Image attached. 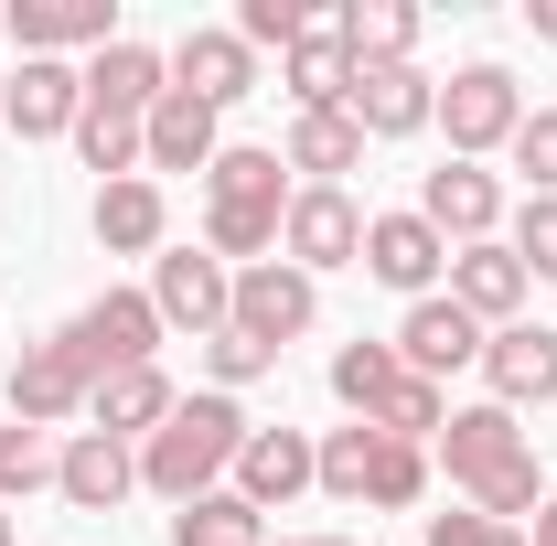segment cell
Instances as JSON below:
<instances>
[{
	"mask_svg": "<svg viewBox=\"0 0 557 546\" xmlns=\"http://www.w3.org/2000/svg\"><path fill=\"white\" fill-rule=\"evenodd\" d=\"M440 461H450V482L472 493V514H493V525H525L536 504H547V472H536V450H525V429H515V408H450V429L429 439Z\"/></svg>",
	"mask_w": 557,
	"mask_h": 546,
	"instance_id": "1",
	"label": "cell"
},
{
	"mask_svg": "<svg viewBox=\"0 0 557 546\" xmlns=\"http://www.w3.org/2000/svg\"><path fill=\"white\" fill-rule=\"evenodd\" d=\"M289 161L278 150H258V139H236V150H214L205 172V247L225 258V269H258L278 247V225H289V183H278Z\"/></svg>",
	"mask_w": 557,
	"mask_h": 546,
	"instance_id": "2",
	"label": "cell"
},
{
	"mask_svg": "<svg viewBox=\"0 0 557 546\" xmlns=\"http://www.w3.org/2000/svg\"><path fill=\"white\" fill-rule=\"evenodd\" d=\"M236 450H247V408H236V397H183V408L139 439V493H161V504L225 493Z\"/></svg>",
	"mask_w": 557,
	"mask_h": 546,
	"instance_id": "3",
	"label": "cell"
},
{
	"mask_svg": "<svg viewBox=\"0 0 557 546\" xmlns=\"http://www.w3.org/2000/svg\"><path fill=\"white\" fill-rule=\"evenodd\" d=\"M150 311H161V333H194V343H214L225 333V311H236V269L225 258H194V247H161L150 258Z\"/></svg>",
	"mask_w": 557,
	"mask_h": 546,
	"instance_id": "4",
	"label": "cell"
},
{
	"mask_svg": "<svg viewBox=\"0 0 557 546\" xmlns=\"http://www.w3.org/2000/svg\"><path fill=\"white\" fill-rule=\"evenodd\" d=\"M440 129H450V161H483V150H504L525 129V86L504 65H461L440 86Z\"/></svg>",
	"mask_w": 557,
	"mask_h": 546,
	"instance_id": "5",
	"label": "cell"
},
{
	"mask_svg": "<svg viewBox=\"0 0 557 546\" xmlns=\"http://www.w3.org/2000/svg\"><path fill=\"white\" fill-rule=\"evenodd\" d=\"M247 343H269V353H289V343L322 322V278H300L289 258H258V269H236V311H225Z\"/></svg>",
	"mask_w": 557,
	"mask_h": 546,
	"instance_id": "6",
	"label": "cell"
},
{
	"mask_svg": "<svg viewBox=\"0 0 557 546\" xmlns=\"http://www.w3.org/2000/svg\"><path fill=\"white\" fill-rule=\"evenodd\" d=\"M278 258L300 278L322 269H364V214H354V194H333V183H300L289 194V225H278Z\"/></svg>",
	"mask_w": 557,
	"mask_h": 546,
	"instance_id": "7",
	"label": "cell"
},
{
	"mask_svg": "<svg viewBox=\"0 0 557 546\" xmlns=\"http://www.w3.org/2000/svg\"><path fill=\"white\" fill-rule=\"evenodd\" d=\"M65 343L86 353V375L108 386V375H129V364L161 353V311H150V289H108V300H86L65 322Z\"/></svg>",
	"mask_w": 557,
	"mask_h": 546,
	"instance_id": "8",
	"label": "cell"
},
{
	"mask_svg": "<svg viewBox=\"0 0 557 546\" xmlns=\"http://www.w3.org/2000/svg\"><path fill=\"white\" fill-rule=\"evenodd\" d=\"M364 278H386V289H408V300H440V278H450V247H440V225L429 214H364Z\"/></svg>",
	"mask_w": 557,
	"mask_h": 546,
	"instance_id": "9",
	"label": "cell"
},
{
	"mask_svg": "<svg viewBox=\"0 0 557 546\" xmlns=\"http://www.w3.org/2000/svg\"><path fill=\"white\" fill-rule=\"evenodd\" d=\"M86 397H97V375H86V353H75L65 333H44L22 364H11V418L22 429H54V418H86Z\"/></svg>",
	"mask_w": 557,
	"mask_h": 546,
	"instance_id": "10",
	"label": "cell"
},
{
	"mask_svg": "<svg viewBox=\"0 0 557 546\" xmlns=\"http://www.w3.org/2000/svg\"><path fill=\"white\" fill-rule=\"evenodd\" d=\"M54 493H65L75 514H119V504L139 493V450L108 439V429H75L65 450H54Z\"/></svg>",
	"mask_w": 557,
	"mask_h": 546,
	"instance_id": "11",
	"label": "cell"
},
{
	"mask_svg": "<svg viewBox=\"0 0 557 546\" xmlns=\"http://www.w3.org/2000/svg\"><path fill=\"white\" fill-rule=\"evenodd\" d=\"M418 214L440 225V247H483L493 225H504V183H493L483 161H440L418 183Z\"/></svg>",
	"mask_w": 557,
	"mask_h": 546,
	"instance_id": "12",
	"label": "cell"
},
{
	"mask_svg": "<svg viewBox=\"0 0 557 546\" xmlns=\"http://www.w3.org/2000/svg\"><path fill=\"white\" fill-rule=\"evenodd\" d=\"M397 364L440 386V375H461V364H483V322H472V311H461L450 289H440V300H408V322H397Z\"/></svg>",
	"mask_w": 557,
	"mask_h": 546,
	"instance_id": "13",
	"label": "cell"
},
{
	"mask_svg": "<svg viewBox=\"0 0 557 546\" xmlns=\"http://www.w3.org/2000/svg\"><path fill=\"white\" fill-rule=\"evenodd\" d=\"M483 375H493V408H547L557 397V322H504V333H483Z\"/></svg>",
	"mask_w": 557,
	"mask_h": 546,
	"instance_id": "14",
	"label": "cell"
},
{
	"mask_svg": "<svg viewBox=\"0 0 557 546\" xmlns=\"http://www.w3.org/2000/svg\"><path fill=\"white\" fill-rule=\"evenodd\" d=\"M354 129L364 139H418L429 129V119H440V86H429V75L418 65H354Z\"/></svg>",
	"mask_w": 557,
	"mask_h": 546,
	"instance_id": "15",
	"label": "cell"
},
{
	"mask_svg": "<svg viewBox=\"0 0 557 546\" xmlns=\"http://www.w3.org/2000/svg\"><path fill=\"white\" fill-rule=\"evenodd\" d=\"M278 86H289V108H344L354 97V44H344V0H322V22L278 54Z\"/></svg>",
	"mask_w": 557,
	"mask_h": 546,
	"instance_id": "16",
	"label": "cell"
},
{
	"mask_svg": "<svg viewBox=\"0 0 557 546\" xmlns=\"http://www.w3.org/2000/svg\"><path fill=\"white\" fill-rule=\"evenodd\" d=\"M75 108H86V65H54V54H22L11 97H0V119L22 139H75Z\"/></svg>",
	"mask_w": 557,
	"mask_h": 546,
	"instance_id": "17",
	"label": "cell"
},
{
	"mask_svg": "<svg viewBox=\"0 0 557 546\" xmlns=\"http://www.w3.org/2000/svg\"><path fill=\"white\" fill-rule=\"evenodd\" d=\"M311 472H322V439H300V429H247V450H236V493L258 514H278L289 493H311Z\"/></svg>",
	"mask_w": 557,
	"mask_h": 546,
	"instance_id": "18",
	"label": "cell"
},
{
	"mask_svg": "<svg viewBox=\"0 0 557 546\" xmlns=\"http://www.w3.org/2000/svg\"><path fill=\"white\" fill-rule=\"evenodd\" d=\"M525 289H536V278L515 269V247H504V236H483V247H450V300H461L483 333H504V322L525 311Z\"/></svg>",
	"mask_w": 557,
	"mask_h": 546,
	"instance_id": "19",
	"label": "cell"
},
{
	"mask_svg": "<svg viewBox=\"0 0 557 546\" xmlns=\"http://www.w3.org/2000/svg\"><path fill=\"white\" fill-rule=\"evenodd\" d=\"M172 86L205 97L214 119H225L236 97H258V54H247L236 33H183V44H172Z\"/></svg>",
	"mask_w": 557,
	"mask_h": 546,
	"instance_id": "20",
	"label": "cell"
},
{
	"mask_svg": "<svg viewBox=\"0 0 557 546\" xmlns=\"http://www.w3.org/2000/svg\"><path fill=\"white\" fill-rule=\"evenodd\" d=\"M97 247L108 258H161V236H172V204H161V183L150 172H129V183H97Z\"/></svg>",
	"mask_w": 557,
	"mask_h": 546,
	"instance_id": "21",
	"label": "cell"
},
{
	"mask_svg": "<svg viewBox=\"0 0 557 546\" xmlns=\"http://www.w3.org/2000/svg\"><path fill=\"white\" fill-rule=\"evenodd\" d=\"M214 150H225V139H214V108L183 97V86L139 119V161H150V172H214Z\"/></svg>",
	"mask_w": 557,
	"mask_h": 546,
	"instance_id": "22",
	"label": "cell"
},
{
	"mask_svg": "<svg viewBox=\"0 0 557 546\" xmlns=\"http://www.w3.org/2000/svg\"><path fill=\"white\" fill-rule=\"evenodd\" d=\"M161 97H172V54H150V44H108L86 65V108H108V119H150Z\"/></svg>",
	"mask_w": 557,
	"mask_h": 546,
	"instance_id": "23",
	"label": "cell"
},
{
	"mask_svg": "<svg viewBox=\"0 0 557 546\" xmlns=\"http://www.w3.org/2000/svg\"><path fill=\"white\" fill-rule=\"evenodd\" d=\"M278 161L344 194V172H364V129H354V108H289V150H278Z\"/></svg>",
	"mask_w": 557,
	"mask_h": 546,
	"instance_id": "24",
	"label": "cell"
},
{
	"mask_svg": "<svg viewBox=\"0 0 557 546\" xmlns=\"http://www.w3.org/2000/svg\"><path fill=\"white\" fill-rule=\"evenodd\" d=\"M11 44H22V54H54V65H65L75 44H97V54H108L119 33H108V0H11Z\"/></svg>",
	"mask_w": 557,
	"mask_h": 546,
	"instance_id": "25",
	"label": "cell"
},
{
	"mask_svg": "<svg viewBox=\"0 0 557 546\" xmlns=\"http://www.w3.org/2000/svg\"><path fill=\"white\" fill-rule=\"evenodd\" d=\"M172 408H183L172 375H161V364H129V375H108V386L86 397V429H108V439H150Z\"/></svg>",
	"mask_w": 557,
	"mask_h": 546,
	"instance_id": "26",
	"label": "cell"
},
{
	"mask_svg": "<svg viewBox=\"0 0 557 546\" xmlns=\"http://www.w3.org/2000/svg\"><path fill=\"white\" fill-rule=\"evenodd\" d=\"M418 493H429V450L386 439V429H364V482H354V504H375V514H408Z\"/></svg>",
	"mask_w": 557,
	"mask_h": 546,
	"instance_id": "27",
	"label": "cell"
},
{
	"mask_svg": "<svg viewBox=\"0 0 557 546\" xmlns=\"http://www.w3.org/2000/svg\"><path fill=\"white\" fill-rule=\"evenodd\" d=\"M344 44H354V65H408L418 54V11L408 0H344Z\"/></svg>",
	"mask_w": 557,
	"mask_h": 546,
	"instance_id": "28",
	"label": "cell"
},
{
	"mask_svg": "<svg viewBox=\"0 0 557 546\" xmlns=\"http://www.w3.org/2000/svg\"><path fill=\"white\" fill-rule=\"evenodd\" d=\"M172 546H269V525H258L247 493H194V504L172 514Z\"/></svg>",
	"mask_w": 557,
	"mask_h": 546,
	"instance_id": "29",
	"label": "cell"
},
{
	"mask_svg": "<svg viewBox=\"0 0 557 546\" xmlns=\"http://www.w3.org/2000/svg\"><path fill=\"white\" fill-rule=\"evenodd\" d=\"M397 375H408V364H397V343H344V353H333V397H344L354 418L386 408V397H397Z\"/></svg>",
	"mask_w": 557,
	"mask_h": 546,
	"instance_id": "30",
	"label": "cell"
},
{
	"mask_svg": "<svg viewBox=\"0 0 557 546\" xmlns=\"http://www.w3.org/2000/svg\"><path fill=\"white\" fill-rule=\"evenodd\" d=\"M44 482H54V439L0 418V514H11V493H44Z\"/></svg>",
	"mask_w": 557,
	"mask_h": 546,
	"instance_id": "31",
	"label": "cell"
},
{
	"mask_svg": "<svg viewBox=\"0 0 557 546\" xmlns=\"http://www.w3.org/2000/svg\"><path fill=\"white\" fill-rule=\"evenodd\" d=\"M311 22H322V0H247V11H236V44H247V54H258V44H278V54H289Z\"/></svg>",
	"mask_w": 557,
	"mask_h": 546,
	"instance_id": "32",
	"label": "cell"
},
{
	"mask_svg": "<svg viewBox=\"0 0 557 546\" xmlns=\"http://www.w3.org/2000/svg\"><path fill=\"white\" fill-rule=\"evenodd\" d=\"M205 375H214V397H236V386H258V375H278V353H269V343H247L236 322H225V333L205 343Z\"/></svg>",
	"mask_w": 557,
	"mask_h": 546,
	"instance_id": "33",
	"label": "cell"
},
{
	"mask_svg": "<svg viewBox=\"0 0 557 546\" xmlns=\"http://www.w3.org/2000/svg\"><path fill=\"white\" fill-rule=\"evenodd\" d=\"M515 269L525 278H557V194H525V214H515Z\"/></svg>",
	"mask_w": 557,
	"mask_h": 546,
	"instance_id": "34",
	"label": "cell"
},
{
	"mask_svg": "<svg viewBox=\"0 0 557 546\" xmlns=\"http://www.w3.org/2000/svg\"><path fill=\"white\" fill-rule=\"evenodd\" d=\"M515 150V172H525V194H557V108H525V129L504 139Z\"/></svg>",
	"mask_w": 557,
	"mask_h": 546,
	"instance_id": "35",
	"label": "cell"
},
{
	"mask_svg": "<svg viewBox=\"0 0 557 546\" xmlns=\"http://www.w3.org/2000/svg\"><path fill=\"white\" fill-rule=\"evenodd\" d=\"M429 546H525V525H493V514H429Z\"/></svg>",
	"mask_w": 557,
	"mask_h": 546,
	"instance_id": "36",
	"label": "cell"
},
{
	"mask_svg": "<svg viewBox=\"0 0 557 546\" xmlns=\"http://www.w3.org/2000/svg\"><path fill=\"white\" fill-rule=\"evenodd\" d=\"M525 546H557V493L536 504V514H525Z\"/></svg>",
	"mask_w": 557,
	"mask_h": 546,
	"instance_id": "37",
	"label": "cell"
},
{
	"mask_svg": "<svg viewBox=\"0 0 557 546\" xmlns=\"http://www.w3.org/2000/svg\"><path fill=\"white\" fill-rule=\"evenodd\" d=\"M525 33H536V44H557V0H525Z\"/></svg>",
	"mask_w": 557,
	"mask_h": 546,
	"instance_id": "38",
	"label": "cell"
},
{
	"mask_svg": "<svg viewBox=\"0 0 557 546\" xmlns=\"http://www.w3.org/2000/svg\"><path fill=\"white\" fill-rule=\"evenodd\" d=\"M269 546H354V536H269Z\"/></svg>",
	"mask_w": 557,
	"mask_h": 546,
	"instance_id": "39",
	"label": "cell"
},
{
	"mask_svg": "<svg viewBox=\"0 0 557 546\" xmlns=\"http://www.w3.org/2000/svg\"><path fill=\"white\" fill-rule=\"evenodd\" d=\"M0 546H11V514H0Z\"/></svg>",
	"mask_w": 557,
	"mask_h": 546,
	"instance_id": "40",
	"label": "cell"
},
{
	"mask_svg": "<svg viewBox=\"0 0 557 546\" xmlns=\"http://www.w3.org/2000/svg\"><path fill=\"white\" fill-rule=\"evenodd\" d=\"M0 97H11V75H0Z\"/></svg>",
	"mask_w": 557,
	"mask_h": 546,
	"instance_id": "41",
	"label": "cell"
}]
</instances>
